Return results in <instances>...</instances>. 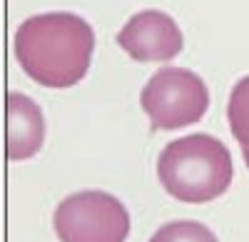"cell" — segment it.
I'll return each instance as SVG.
<instances>
[{"label": "cell", "instance_id": "cell-3", "mask_svg": "<svg viewBox=\"0 0 249 242\" xmlns=\"http://www.w3.org/2000/svg\"><path fill=\"white\" fill-rule=\"evenodd\" d=\"M140 105L152 130H179L207 115L210 90L187 68H160L140 93Z\"/></svg>", "mask_w": 249, "mask_h": 242}, {"label": "cell", "instance_id": "cell-4", "mask_svg": "<svg viewBox=\"0 0 249 242\" xmlns=\"http://www.w3.org/2000/svg\"><path fill=\"white\" fill-rule=\"evenodd\" d=\"M60 242H124L130 237V212L102 190H82L60 200L53 215Z\"/></svg>", "mask_w": 249, "mask_h": 242}, {"label": "cell", "instance_id": "cell-7", "mask_svg": "<svg viewBox=\"0 0 249 242\" xmlns=\"http://www.w3.org/2000/svg\"><path fill=\"white\" fill-rule=\"evenodd\" d=\"M227 120L230 130L242 150H249V75L237 80L227 103Z\"/></svg>", "mask_w": 249, "mask_h": 242}, {"label": "cell", "instance_id": "cell-5", "mask_svg": "<svg viewBox=\"0 0 249 242\" xmlns=\"http://www.w3.org/2000/svg\"><path fill=\"white\" fill-rule=\"evenodd\" d=\"M117 45L137 63H167L184 48L175 18L162 10H140L117 33Z\"/></svg>", "mask_w": 249, "mask_h": 242}, {"label": "cell", "instance_id": "cell-2", "mask_svg": "<svg viewBox=\"0 0 249 242\" xmlns=\"http://www.w3.org/2000/svg\"><path fill=\"white\" fill-rule=\"evenodd\" d=\"M157 177L170 197L187 205H202L230 190L234 165L222 140L195 132L162 148L157 157Z\"/></svg>", "mask_w": 249, "mask_h": 242}, {"label": "cell", "instance_id": "cell-6", "mask_svg": "<svg viewBox=\"0 0 249 242\" xmlns=\"http://www.w3.org/2000/svg\"><path fill=\"white\" fill-rule=\"evenodd\" d=\"M5 110H8V120H5L8 160L20 163V160L35 157L45 143V117H43L40 105L33 97L13 90V93H8Z\"/></svg>", "mask_w": 249, "mask_h": 242}, {"label": "cell", "instance_id": "cell-8", "mask_svg": "<svg viewBox=\"0 0 249 242\" xmlns=\"http://www.w3.org/2000/svg\"><path fill=\"white\" fill-rule=\"evenodd\" d=\"M150 242H219L217 235L197 220H172L162 225Z\"/></svg>", "mask_w": 249, "mask_h": 242}, {"label": "cell", "instance_id": "cell-1", "mask_svg": "<svg viewBox=\"0 0 249 242\" xmlns=\"http://www.w3.org/2000/svg\"><path fill=\"white\" fill-rule=\"evenodd\" d=\"M95 30L75 13L33 15L15 30V60L43 88H72L88 75Z\"/></svg>", "mask_w": 249, "mask_h": 242}]
</instances>
